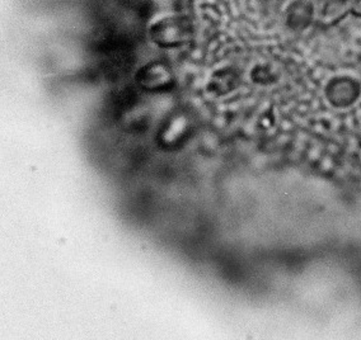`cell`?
<instances>
[{
  "label": "cell",
  "instance_id": "obj_1",
  "mask_svg": "<svg viewBox=\"0 0 361 340\" xmlns=\"http://www.w3.org/2000/svg\"><path fill=\"white\" fill-rule=\"evenodd\" d=\"M192 25L183 15H168L154 22L149 28V36L155 45L163 49L180 47L188 42Z\"/></svg>",
  "mask_w": 361,
  "mask_h": 340
},
{
  "label": "cell",
  "instance_id": "obj_2",
  "mask_svg": "<svg viewBox=\"0 0 361 340\" xmlns=\"http://www.w3.org/2000/svg\"><path fill=\"white\" fill-rule=\"evenodd\" d=\"M136 82L142 89L150 93H159L172 87L174 77L167 64L161 61H153L137 71Z\"/></svg>",
  "mask_w": 361,
  "mask_h": 340
},
{
  "label": "cell",
  "instance_id": "obj_3",
  "mask_svg": "<svg viewBox=\"0 0 361 340\" xmlns=\"http://www.w3.org/2000/svg\"><path fill=\"white\" fill-rule=\"evenodd\" d=\"M361 85L356 79L338 77L332 79L326 88V96L335 107H348L360 96Z\"/></svg>",
  "mask_w": 361,
  "mask_h": 340
},
{
  "label": "cell",
  "instance_id": "obj_4",
  "mask_svg": "<svg viewBox=\"0 0 361 340\" xmlns=\"http://www.w3.org/2000/svg\"><path fill=\"white\" fill-rule=\"evenodd\" d=\"M314 23L319 28H329L338 25L350 14L348 0H316Z\"/></svg>",
  "mask_w": 361,
  "mask_h": 340
},
{
  "label": "cell",
  "instance_id": "obj_5",
  "mask_svg": "<svg viewBox=\"0 0 361 340\" xmlns=\"http://www.w3.org/2000/svg\"><path fill=\"white\" fill-rule=\"evenodd\" d=\"M286 27L294 32L308 30L314 23V4L312 0H293L285 12Z\"/></svg>",
  "mask_w": 361,
  "mask_h": 340
},
{
  "label": "cell",
  "instance_id": "obj_6",
  "mask_svg": "<svg viewBox=\"0 0 361 340\" xmlns=\"http://www.w3.org/2000/svg\"><path fill=\"white\" fill-rule=\"evenodd\" d=\"M188 127V122L186 117L183 115L173 117L172 120H169V122L166 125V127L161 131V141L168 144V145L180 141L182 136L186 135Z\"/></svg>",
  "mask_w": 361,
  "mask_h": 340
},
{
  "label": "cell",
  "instance_id": "obj_7",
  "mask_svg": "<svg viewBox=\"0 0 361 340\" xmlns=\"http://www.w3.org/2000/svg\"><path fill=\"white\" fill-rule=\"evenodd\" d=\"M235 83H237V79L233 73L220 71L219 74H216L214 77L212 87H213L214 92H218L219 94H223V93L232 90L235 87Z\"/></svg>",
  "mask_w": 361,
  "mask_h": 340
},
{
  "label": "cell",
  "instance_id": "obj_8",
  "mask_svg": "<svg viewBox=\"0 0 361 340\" xmlns=\"http://www.w3.org/2000/svg\"><path fill=\"white\" fill-rule=\"evenodd\" d=\"M253 79L258 83H261V82L264 83V82H270L272 75L264 66H258L257 69H255V71H253Z\"/></svg>",
  "mask_w": 361,
  "mask_h": 340
},
{
  "label": "cell",
  "instance_id": "obj_9",
  "mask_svg": "<svg viewBox=\"0 0 361 340\" xmlns=\"http://www.w3.org/2000/svg\"><path fill=\"white\" fill-rule=\"evenodd\" d=\"M350 4V14L356 18H361V0H348Z\"/></svg>",
  "mask_w": 361,
  "mask_h": 340
}]
</instances>
